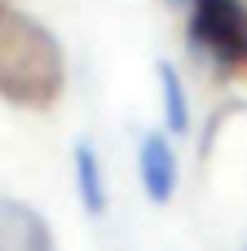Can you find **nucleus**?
<instances>
[{
	"label": "nucleus",
	"mask_w": 247,
	"mask_h": 251,
	"mask_svg": "<svg viewBox=\"0 0 247 251\" xmlns=\"http://www.w3.org/2000/svg\"><path fill=\"white\" fill-rule=\"evenodd\" d=\"M137 172H141V185H146L150 203H168L172 199V190H177V154H172L164 132H146L141 137Z\"/></svg>",
	"instance_id": "nucleus-4"
},
{
	"label": "nucleus",
	"mask_w": 247,
	"mask_h": 251,
	"mask_svg": "<svg viewBox=\"0 0 247 251\" xmlns=\"http://www.w3.org/2000/svg\"><path fill=\"white\" fill-rule=\"evenodd\" d=\"M159 93H164V119H168V128H172V137H181V132L190 128V101H186L181 75H177L168 62H159Z\"/></svg>",
	"instance_id": "nucleus-6"
},
{
	"label": "nucleus",
	"mask_w": 247,
	"mask_h": 251,
	"mask_svg": "<svg viewBox=\"0 0 247 251\" xmlns=\"http://www.w3.org/2000/svg\"><path fill=\"white\" fill-rule=\"evenodd\" d=\"M75 185H80V203L88 216L106 212V181H102V159L88 141L75 146Z\"/></svg>",
	"instance_id": "nucleus-5"
},
{
	"label": "nucleus",
	"mask_w": 247,
	"mask_h": 251,
	"mask_svg": "<svg viewBox=\"0 0 247 251\" xmlns=\"http://www.w3.org/2000/svg\"><path fill=\"white\" fill-rule=\"evenodd\" d=\"M0 251H53L44 216L18 199H0Z\"/></svg>",
	"instance_id": "nucleus-3"
},
{
	"label": "nucleus",
	"mask_w": 247,
	"mask_h": 251,
	"mask_svg": "<svg viewBox=\"0 0 247 251\" xmlns=\"http://www.w3.org/2000/svg\"><path fill=\"white\" fill-rule=\"evenodd\" d=\"M190 49L217 75H243L247 0H190Z\"/></svg>",
	"instance_id": "nucleus-2"
},
{
	"label": "nucleus",
	"mask_w": 247,
	"mask_h": 251,
	"mask_svg": "<svg viewBox=\"0 0 247 251\" xmlns=\"http://www.w3.org/2000/svg\"><path fill=\"white\" fill-rule=\"evenodd\" d=\"M66 57L44 22L0 4V97L22 110H49L62 97Z\"/></svg>",
	"instance_id": "nucleus-1"
}]
</instances>
